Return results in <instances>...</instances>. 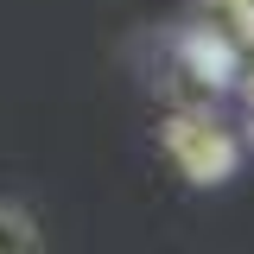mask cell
I'll return each mask as SVG.
<instances>
[{
  "label": "cell",
  "mask_w": 254,
  "mask_h": 254,
  "mask_svg": "<svg viewBox=\"0 0 254 254\" xmlns=\"http://www.w3.org/2000/svg\"><path fill=\"white\" fill-rule=\"evenodd\" d=\"M0 254H45V229L26 203H6L0 197Z\"/></svg>",
  "instance_id": "2"
},
{
  "label": "cell",
  "mask_w": 254,
  "mask_h": 254,
  "mask_svg": "<svg viewBox=\"0 0 254 254\" xmlns=\"http://www.w3.org/2000/svg\"><path fill=\"white\" fill-rule=\"evenodd\" d=\"M159 146L178 165V178H190V185H203V190L229 185L235 165H242V140H235V127H222L216 115H210V102L172 108V115L159 121Z\"/></svg>",
  "instance_id": "1"
}]
</instances>
